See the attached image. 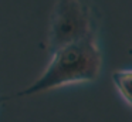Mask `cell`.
Returning a JSON list of instances; mask_svg holds the SVG:
<instances>
[{
  "mask_svg": "<svg viewBox=\"0 0 132 122\" xmlns=\"http://www.w3.org/2000/svg\"><path fill=\"white\" fill-rule=\"evenodd\" d=\"M7 99H9V96H3V95H0V105L3 104L4 101H7Z\"/></svg>",
  "mask_w": 132,
  "mask_h": 122,
  "instance_id": "277c9868",
  "label": "cell"
},
{
  "mask_svg": "<svg viewBox=\"0 0 132 122\" xmlns=\"http://www.w3.org/2000/svg\"><path fill=\"white\" fill-rule=\"evenodd\" d=\"M89 36H95V16L88 0H57L47 34L50 54Z\"/></svg>",
  "mask_w": 132,
  "mask_h": 122,
  "instance_id": "7a4b0ae2",
  "label": "cell"
},
{
  "mask_svg": "<svg viewBox=\"0 0 132 122\" xmlns=\"http://www.w3.org/2000/svg\"><path fill=\"white\" fill-rule=\"evenodd\" d=\"M101 68L102 54L97 44V37L89 36L53 53L43 74L16 96H31L64 85L95 81Z\"/></svg>",
  "mask_w": 132,
  "mask_h": 122,
  "instance_id": "6da1fadb",
  "label": "cell"
},
{
  "mask_svg": "<svg viewBox=\"0 0 132 122\" xmlns=\"http://www.w3.org/2000/svg\"><path fill=\"white\" fill-rule=\"evenodd\" d=\"M128 53H129V54H131V55H132V47L129 48V51H128Z\"/></svg>",
  "mask_w": 132,
  "mask_h": 122,
  "instance_id": "5b68a950",
  "label": "cell"
},
{
  "mask_svg": "<svg viewBox=\"0 0 132 122\" xmlns=\"http://www.w3.org/2000/svg\"><path fill=\"white\" fill-rule=\"evenodd\" d=\"M111 78L122 99L132 107V70H117L112 72Z\"/></svg>",
  "mask_w": 132,
  "mask_h": 122,
  "instance_id": "3957f363",
  "label": "cell"
}]
</instances>
